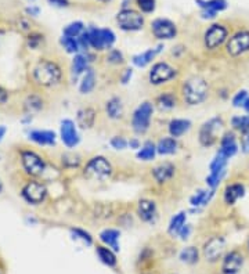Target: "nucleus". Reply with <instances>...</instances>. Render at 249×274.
<instances>
[{"instance_id": "1", "label": "nucleus", "mask_w": 249, "mask_h": 274, "mask_svg": "<svg viewBox=\"0 0 249 274\" xmlns=\"http://www.w3.org/2000/svg\"><path fill=\"white\" fill-rule=\"evenodd\" d=\"M62 79V71L57 62L50 60H40L32 68V80L40 87L57 86Z\"/></svg>"}, {"instance_id": "12", "label": "nucleus", "mask_w": 249, "mask_h": 274, "mask_svg": "<svg viewBox=\"0 0 249 274\" xmlns=\"http://www.w3.org/2000/svg\"><path fill=\"white\" fill-rule=\"evenodd\" d=\"M226 50L232 57H238L241 54L249 52V31H240L230 38Z\"/></svg>"}, {"instance_id": "59", "label": "nucleus", "mask_w": 249, "mask_h": 274, "mask_svg": "<svg viewBox=\"0 0 249 274\" xmlns=\"http://www.w3.org/2000/svg\"><path fill=\"white\" fill-rule=\"evenodd\" d=\"M0 274H3V270H1V267H0Z\"/></svg>"}, {"instance_id": "14", "label": "nucleus", "mask_w": 249, "mask_h": 274, "mask_svg": "<svg viewBox=\"0 0 249 274\" xmlns=\"http://www.w3.org/2000/svg\"><path fill=\"white\" fill-rule=\"evenodd\" d=\"M61 141L64 143V146H67L68 148H74L79 144V135H77V126L75 122L71 119H64L61 122Z\"/></svg>"}, {"instance_id": "13", "label": "nucleus", "mask_w": 249, "mask_h": 274, "mask_svg": "<svg viewBox=\"0 0 249 274\" xmlns=\"http://www.w3.org/2000/svg\"><path fill=\"white\" fill-rule=\"evenodd\" d=\"M151 31H153V35L156 39H163V40L173 39L177 34L176 25L173 24L171 20H166V18H156V20H154L153 24H151Z\"/></svg>"}, {"instance_id": "39", "label": "nucleus", "mask_w": 249, "mask_h": 274, "mask_svg": "<svg viewBox=\"0 0 249 274\" xmlns=\"http://www.w3.org/2000/svg\"><path fill=\"white\" fill-rule=\"evenodd\" d=\"M43 103H42V98L39 96H29L25 101V110L28 112H38L42 110Z\"/></svg>"}, {"instance_id": "28", "label": "nucleus", "mask_w": 249, "mask_h": 274, "mask_svg": "<svg viewBox=\"0 0 249 274\" xmlns=\"http://www.w3.org/2000/svg\"><path fill=\"white\" fill-rule=\"evenodd\" d=\"M161 49H162V46H158L156 49H150V50L141 53V54L134 56L132 61H133V64H134L136 67H138V68H144L148 64L153 62V60L156 57V54L161 52Z\"/></svg>"}, {"instance_id": "17", "label": "nucleus", "mask_w": 249, "mask_h": 274, "mask_svg": "<svg viewBox=\"0 0 249 274\" xmlns=\"http://www.w3.org/2000/svg\"><path fill=\"white\" fill-rule=\"evenodd\" d=\"M138 217L146 223H151L156 217V204L153 199H140L137 204Z\"/></svg>"}, {"instance_id": "5", "label": "nucleus", "mask_w": 249, "mask_h": 274, "mask_svg": "<svg viewBox=\"0 0 249 274\" xmlns=\"http://www.w3.org/2000/svg\"><path fill=\"white\" fill-rule=\"evenodd\" d=\"M21 163H22V168H24L26 175L34 176V177L40 176L46 169V163H44L43 158L39 154H36L35 151H31V150H25V151L21 153Z\"/></svg>"}, {"instance_id": "40", "label": "nucleus", "mask_w": 249, "mask_h": 274, "mask_svg": "<svg viewBox=\"0 0 249 274\" xmlns=\"http://www.w3.org/2000/svg\"><path fill=\"white\" fill-rule=\"evenodd\" d=\"M83 32H85V31H83V24H82L80 21H77V22H72V24L65 26V29H64V36L79 38Z\"/></svg>"}, {"instance_id": "25", "label": "nucleus", "mask_w": 249, "mask_h": 274, "mask_svg": "<svg viewBox=\"0 0 249 274\" xmlns=\"http://www.w3.org/2000/svg\"><path fill=\"white\" fill-rule=\"evenodd\" d=\"M105 111H107V115L111 119H120V118H123L125 108H123V104L120 101V98H118V97L110 98L107 101V104H105Z\"/></svg>"}, {"instance_id": "27", "label": "nucleus", "mask_w": 249, "mask_h": 274, "mask_svg": "<svg viewBox=\"0 0 249 274\" xmlns=\"http://www.w3.org/2000/svg\"><path fill=\"white\" fill-rule=\"evenodd\" d=\"M155 104H156V107H158L159 111H169V110H172V108L176 107L177 97L172 92H165V93H161V95L156 97Z\"/></svg>"}, {"instance_id": "55", "label": "nucleus", "mask_w": 249, "mask_h": 274, "mask_svg": "<svg viewBox=\"0 0 249 274\" xmlns=\"http://www.w3.org/2000/svg\"><path fill=\"white\" fill-rule=\"evenodd\" d=\"M6 132H7V129L4 128L3 125H0V141H1V138L4 137V135H6Z\"/></svg>"}, {"instance_id": "38", "label": "nucleus", "mask_w": 249, "mask_h": 274, "mask_svg": "<svg viewBox=\"0 0 249 274\" xmlns=\"http://www.w3.org/2000/svg\"><path fill=\"white\" fill-rule=\"evenodd\" d=\"M61 44L64 46V49L68 53L75 54L80 50V46H79V40L77 38H69V36H62L61 38Z\"/></svg>"}, {"instance_id": "8", "label": "nucleus", "mask_w": 249, "mask_h": 274, "mask_svg": "<svg viewBox=\"0 0 249 274\" xmlns=\"http://www.w3.org/2000/svg\"><path fill=\"white\" fill-rule=\"evenodd\" d=\"M222 126H223V122L219 118H212V119L205 122L199 129V135H198V140H199L201 146H213L217 141V132L220 130Z\"/></svg>"}, {"instance_id": "32", "label": "nucleus", "mask_w": 249, "mask_h": 274, "mask_svg": "<svg viewBox=\"0 0 249 274\" xmlns=\"http://www.w3.org/2000/svg\"><path fill=\"white\" fill-rule=\"evenodd\" d=\"M215 194V190L212 191H206V190H199L197 191L192 197L190 198V204L192 206H204L209 204L211 198L213 197Z\"/></svg>"}, {"instance_id": "15", "label": "nucleus", "mask_w": 249, "mask_h": 274, "mask_svg": "<svg viewBox=\"0 0 249 274\" xmlns=\"http://www.w3.org/2000/svg\"><path fill=\"white\" fill-rule=\"evenodd\" d=\"M244 255L240 251H231L224 255L222 262V273L223 274H238L244 266Z\"/></svg>"}, {"instance_id": "42", "label": "nucleus", "mask_w": 249, "mask_h": 274, "mask_svg": "<svg viewBox=\"0 0 249 274\" xmlns=\"http://www.w3.org/2000/svg\"><path fill=\"white\" fill-rule=\"evenodd\" d=\"M71 233L75 235V238H79V240H82L86 245H93V237L89 234L87 232H85V230H82V229H77V227H75V229H71Z\"/></svg>"}, {"instance_id": "2", "label": "nucleus", "mask_w": 249, "mask_h": 274, "mask_svg": "<svg viewBox=\"0 0 249 274\" xmlns=\"http://www.w3.org/2000/svg\"><path fill=\"white\" fill-rule=\"evenodd\" d=\"M208 92H209V86L204 78H190L187 80H184V83L181 86L183 101L189 105H198V104L204 103L208 97Z\"/></svg>"}, {"instance_id": "58", "label": "nucleus", "mask_w": 249, "mask_h": 274, "mask_svg": "<svg viewBox=\"0 0 249 274\" xmlns=\"http://www.w3.org/2000/svg\"><path fill=\"white\" fill-rule=\"evenodd\" d=\"M98 1H103V3H107V1H110V0H98Z\"/></svg>"}, {"instance_id": "53", "label": "nucleus", "mask_w": 249, "mask_h": 274, "mask_svg": "<svg viewBox=\"0 0 249 274\" xmlns=\"http://www.w3.org/2000/svg\"><path fill=\"white\" fill-rule=\"evenodd\" d=\"M242 147H244V151L245 153H249V133L245 135L244 137V143H242Z\"/></svg>"}, {"instance_id": "21", "label": "nucleus", "mask_w": 249, "mask_h": 274, "mask_svg": "<svg viewBox=\"0 0 249 274\" xmlns=\"http://www.w3.org/2000/svg\"><path fill=\"white\" fill-rule=\"evenodd\" d=\"M29 138L39 146H54L56 144V133L52 130H32Z\"/></svg>"}, {"instance_id": "30", "label": "nucleus", "mask_w": 249, "mask_h": 274, "mask_svg": "<svg viewBox=\"0 0 249 274\" xmlns=\"http://www.w3.org/2000/svg\"><path fill=\"white\" fill-rule=\"evenodd\" d=\"M95 86H96V74L93 69L89 68L86 71V74H85L83 79H82V82H80L79 92H80L82 95H89V93L93 92Z\"/></svg>"}, {"instance_id": "49", "label": "nucleus", "mask_w": 249, "mask_h": 274, "mask_svg": "<svg viewBox=\"0 0 249 274\" xmlns=\"http://www.w3.org/2000/svg\"><path fill=\"white\" fill-rule=\"evenodd\" d=\"M191 230H192V229H191V226H190V224H184V226H183V229L180 230V233H179V235L181 237V240H187V238L190 237V234H191Z\"/></svg>"}, {"instance_id": "33", "label": "nucleus", "mask_w": 249, "mask_h": 274, "mask_svg": "<svg viewBox=\"0 0 249 274\" xmlns=\"http://www.w3.org/2000/svg\"><path fill=\"white\" fill-rule=\"evenodd\" d=\"M87 35H89V40H90V47H93L96 50H104L105 49L101 29H98V28H90L87 31Z\"/></svg>"}, {"instance_id": "18", "label": "nucleus", "mask_w": 249, "mask_h": 274, "mask_svg": "<svg viewBox=\"0 0 249 274\" xmlns=\"http://www.w3.org/2000/svg\"><path fill=\"white\" fill-rule=\"evenodd\" d=\"M174 171H176V168H174L173 163L163 162L159 163L158 166H155L154 171H153V176H154L156 183L163 184V183L169 181L174 176Z\"/></svg>"}, {"instance_id": "37", "label": "nucleus", "mask_w": 249, "mask_h": 274, "mask_svg": "<svg viewBox=\"0 0 249 274\" xmlns=\"http://www.w3.org/2000/svg\"><path fill=\"white\" fill-rule=\"evenodd\" d=\"M232 128L241 132L242 135L249 133V117H234L231 119Z\"/></svg>"}, {"instance_id": "22", "label": "nucleus", "mask_w": 249, "mask_h": 274, "mask_svg": "<svg viewBox=\"0 0 249 274\" xmlns=\"http://www.w3.org/2000/svg\"><path fill=\"white\" fill-rule=\"evenodd\" d=\"M114 252H115V251H112V249L110 248V247H107V245H97V247H96V255L98 256L101 263L108 266V267H115V266L118 265V259H116Z\"/></svg>"}, {"instance_id": "29", "label": "nucleus", "mask_w": 249, "mask_h": 274, "mask_svg": "<svg viewBox=\"0 0 249 274\" xmlns=\"http://www.w3.org/2000/svg\"><path fill=\"white\" fill-rule=\"evenodd\" d=\"M177 147L174 137H163L156 144V153L159 155H172L177 151Z\"/></svg>"}, {"instance_id": "16", "label": "nucleus", "mask_w": 249, "mask_h": 274, "mask_svg": "<svg viewBox=\"0 0 249 274\" xmlns=\"http://www.w3.org/2000/svg\"><path fill=\"white\" fill-rule=\"evenodd\" d=\"M199 7H202V17L213 18L217 11H222L227 7L226 0H195Z\"/></svg>"}, {"instance_id": "54", "label": "nucleus", "mask_w": 249, "mask_h": 274, "mask_svg": "<svg viewBox=\"0 0 249 274\" xmlns=\"http://www.w3.org/2000/svg\"><path fill=\"white\" fill-rule=\"evenodd\" d=\"M129 146L130 148H141V144H140L137 138H132L129 141Z\"/></svg>"}, {"instance_id": "24", "label": "nucleus", "mask_w": 249, "mask_h": 274, "mask_svg": "<svg viewBox=\"0 0 249 274\" xmlns=\"http://www.w3.org/2000/svg\"><path fill=\"white\" fill-rule=\"evenodd\" d=\"M119 237L120 233L116 229H105V230L100 233V240L103 241L107 247H110L112 251H115V252L119 251V244H118Z\"/></svg>"}, {"instance_id": "9", "label": "nucleus", "mask_w": 249, "mask_h": 274, "mask_svg": "<svg viewBox=\"0 0 249 274\" xmlns=\"http://www.w3.org/2000/svg\"><path fill=\"white\" fill-rule=\"evenodd\" d=\"M176 77V69L173 68L168 62H156L153 65V68L148 74V79L151 85H162L169 80H172Z\"/></svg>"}, {"instance_id": "52", "label": "nucleus", "mask_w": 249, "mask_h": 274, "mask_svg": "<svg viewBox=\"0 0 249 274\" xmlns=\"http://www.w3.org/2000/svg\"><path fill=\"white\" fill-rule=\"evenodd\" d=\"M49 3L57 6V7H65V6H68V0H49Z\"/></svg>"}, {"instance_id": "41", "label": "nucleus", "mask_w": 249, "mask_h": 274, "mask_svg": "<svg viewBox=\"0 0 249 274\" xmlns=\"http://www.w3.org/2000/svg\"><path fill=\"white\" fill-rule=\"evenodd\" d=\"M224 175H226V171L217 172V173H209V176L206 177V184L212 190H215L219 186L220 180L224 177Z\"/></svg>"}, {"instance_id": "36", "label": "nucleus", "mask_w": 249, "mask_h": 274, "mask_svg": "<svg viewBox=\"0 0 249 274\" xmlns=\"http://www.w3.org/2000/svg\"><path fill=\"white\" fill-rule=\"evenodd\" d=\"M180 260L183 263H187V265H195L199 260V252L195 247H187L180 252Z\"/></svg>"}, {"instance_id": "51", "label": "nucleus", "mask_w": 249, "mask_h": 274, "mask_svg": "<svg viewBox=\"0 0 249 274\" xmlns=\"http://www.w3.org/2000/svg\"><path fill=\"white\" fill-rule=\"evenodd\" d=\"M132 69H125V72L122 74V77H120V80H122V83L123 85H126L128 82L130 80V78H132Z\"/></svg>"}, {"instance_id": "45", "label": "nucleus", "mask_w": 249, "mask_h": 274, "mask_svg": "<svg viewBox=\"0 0 249 274\" xmlns=\"http://www.w3.org/2000/svg\"><path fill=\"white\" fill-rule=\"evenodd\" d=\"M101 35H103L104 44H105V49H110L112 47V44L115 43V34L112 32L111 29H101Z\"/></svg>"}, {"instance_id": "26", "label": "nucleus", "mask_w": 249, "mask_h": 274, "mask_svg": "<svg viewBox=\"0 0 249 274\" xmlns=\"http://www.w3.org/2000/svg\"><path fill=\"white\" fill-rule=\"evenodd\" d=\"M191 129V122L189 119H172L169 126H168V130H169V135L171 137H181L183 135H186Z\"/></svg>"}, {"instance_id": "44", "label": "nucleus", "mask_w": 249, "mask_h": 274, "mask_svg": "<svg viewBox=\"0 0 249 274\" xmlns=\"http://www.w3.org/2000/svg\"><path fill=\"white\" fill-rule=\"evenodd\" d=\"M136 3L143 13H153L155 10V0H136Z\"/></svg>"}, {"instance_id": "34", "label": "nucleus", "mask_w": 249, "mask_h": 274, "mask_svg": "<svg viewBox=\"0 0 249 274\" xmlns=\"http://www.w3.org/2000/svg\"><path fill=\"white\" fill-rule=\"evenodd\" d=\"M186 219H187V214L186 212H179L177 215H174L171 223H169V227H168L169 234H172V235L179 234L181 229H183V226L186 224Z\"/></svg>"}, {"instance_id": "50", "label": "nucleus", "mask_w": 249, "mask_h": 274, "mask_svg": "<svg viewBox=\"0 0 249 274\" xmlns=\"http://www.w3.org/2000/svg\"><path fill=\"white\" fill-rule=\"evenodd\" d=\"M7 100H9V93H7V90L0 86V105L7 103Z\"/></svg>"}, {"instance_id": "6", "label": "nucleus", "mask_w": 249, "mask_h": 274, "mask_svg": "<svg viewBox=\"0 0 249 274\" xmlns=\"http://www.w3.org/2000/svg\"><path fill=\"white\" fill-rule=\"evenodd\" d=\"M116 22H118L120 29L134 32V31H140L144 26V18L140 13L134 11V10L125 9L122 10L120 13H118Z\"/></svg>"}, {"instance_id": "11", "label": "nucleus", "mask_w": 249, "mask_h": 274, "mask_svg": "<svg viewBox=\"0 0 249 274\" xmlns=\"http://www.w3.org/2000/svg\"><path fill=\"white\" fill-rule=\"evenodd\" d=\"M227 35H229V31L226 26L220 25V24H213L206 31L205 36H204L206 49L215 50L219 46H222L224 40L227 39Z\"/></svg>"}, {"instance_id": "7", "label": "nucleus", "mask_w": 249, "mask_h": 274, "mask_svg": "<svg viewBox=\"0 0 249 274\" xmlns=\"http://www.w3.org/2000/svg\"><path fill=\"white\" fill-rule=\"evenodd\" d=\"M21 194H22V197L26 202H29L32 205H39L46 199L47 189H46L43 183H40L38 180H29L22 187Z\"/></svg>"}, {"instance_id": "61", "label": "nucleus", "mask_w": 249, "mask_h": 274, "mask_svg": "<svg viewBox=\"0 0 249 274\" xmlns=\"http://www.w3.org/2000/svg\"><path fill=\"white\" fill-rule=\"evenodd\" d=\"M144 274H148V273H144Z\"/></svg>"}, {"instance_id": "4", "label": "nucleus", "mask_w": 249, "mask_h": 274, "mask_svg": "<svg viewBox=\"0 0 249 274\" xmlns=\"http://www.w3.org/2000/svg\"><path fill=\"white\" fill-rule=\"evenodd\" d=\"M153 114H154V105L150 101H144L134 110L132 115V128L137 135H144L150 129Z\"/></svg>"}, {"instance_id": "19", "label": "nucleus", "mask_w": 249, "mask_h": 274, "mask_svg": "<svg viewBox=\"0 0 249 274\" xmlns=\"http://www.w3.org/2000/svg\"><path fill=\"white\" fill-rule=\"evenodd\" d=\"M220 153H223L227 158H231L237 154L238 151V144H237V138L232 132L224 133L223 137L220 138Z\"/></svg>"}, {"instance_id": "60", "label": "nucleus", "mask_w": 249, "mask_h": 274, "mask_svg": "<svg viewBox=\"0 0 249 274\" xmlns=\"http://www.w3.org/2000/svg\"><path fill=\"white\" fill-rule=\"evenodd\" d=\"M248 251H249V241H248Z\"/></svg>"}, {"instance_id": "46", "label": "nucleus", "mask_w": 249, "mask_h": 274, "mask_svg": "<svg viewBox=\"0 0 249 274\" xmlns=\"http://www.w3.org/2000/svg\"><path fill=\"white\" fill-rule=\"evenodd\" d=\"M247 100H248V93L245 90H241L232 98V105L234 107H244L245 103H247Z\"/></svg>"}, {"instance_id": "3", "label": "nucleus", "mask_w": 249, "mask_h": 274, "mask_svg": "<svg viewBox=\"0 0 249 274\" xmlns=\"http://www.w3.org/2000/svg\"><path fill=\"white\" fill-rule=\"evenodd\" d=\"M83 173L87 179L97 180V181H104L107 180L112 173V166L111 163L108 162L107 158L104 157H93L90 158L85 165Z\"/></svg>"}, {"instance_id": "31", "label": "nucleus", "mask_w": 249, "mask_h": 274, "mask_svg": "<svg viewBox=\"0 0 249 274\" xmlns=\"http://www.w3.org/2000/svg\"><path fill=\"white\" fill-rule=\"evenodd\" d=\"M89 62L90 60H89L87 54H77L75 56V59L72 61V74L75 75V78L89 69Z\"/></svg>"}, {"instance_id": "20", "label": "nucleus", "mask_w": 249, "mask_h": 274, "mask_svg": "<svg viewBox=\"0 0 249 274\" xmlns=\"http://www.w3.org/2000/svg\"><path fill=\"white\" fill-rule=\"evenodd\" d=\"M96 110L93 107H83L77 111V122L82 129H90L95 126L96 123Z\"/></svg>"}, {"instance_id": "56", "label": "nucleus", "mask_w": 249, "mask_h": 274, "mask_svg": "<svg viewBox=\"0 0 249 274\" xmlns=\"http://www.w3.org/2000/svg\"><path fill=\"white\" fill-rule=\"evenodd\" d=\"M244 108H245V110H247V112L249 114V98L247 100V103H245V105H244Z\"/></svg>"}, {"instance_id": "35", "label": "nucleus", "mask_w": 249, "mask_h": 274, "mask_svg": "<svg viewBox=\"0 0 249 274\" xmlns=\"http://www.w3.org/2000/svg\"><path fill=\"white\" fill-rule=\"evenodd\" d=\"M155 155H156V144H154L153 141H146L144 146L137 153V158L140 161H153Z\"/></svg>"}, {"instance_id": "57", "label": "nucleus", "mask_w": 249, "mask_h": 274, "mask_svg": "<svg viewBox=\"0 0 249 274\" xmlns=\"http://www.w3.org/2000/svg\"><path fill=\"white\" fill-rule=\"evenodd\" d=\"M1 190H3V183H1V180H0V193H1Z\"/></svg>"}, {"instance_id": "10", "label": "nucleus", "mask_w": 249, "mask_h": 274, "mask_svg": "<svg viewBox=\"0 0 249 274\" xmlns=\"http://www.w3.org/2000/svg\"><path fill=\"white\" fill-rule=\"evenodd\" d=\"M224 249H226V241H224L223 237L215 235V237H211L204 244L202 254H204V257L206 259V262L215 263L219 259H222Z\"/></svg>"}, {"instance_id": "47", "label": "nucleus", "mask_w": 249, "mask_h": 274, "mask_svg": "<svg viewBox=\"0 0 249 274\" xmlns=\"http://www.w3.org/2000/svg\"><path fill=\"white\" fill-rule=\"evenodd\" d=\"M128 141L123 138L122 136H115L111 138V146L115 148V150H125L128 147Z\"/></svg>"}, {"instance_id": "43", "label": "nucleus", "mask_w": 249, "mask_h": 274, "mask_svg": "<svg viewBox=\"0 0 249 274\" xmlns=\"http://www.w3.org/2000/svg\"><path fill=\"white\" fill-rule=\"evenodd\" d=\"M107 61L110 64H114V65H120V64L125 62V59H123V54L119 50H111L107 54Z\"/></svg>"}, {"instance_id": "48", "label": "nucleus", "mask_w": 249, "mask_h": 274, "mask_svg": "<svg viewBox=\"0 0 249 274\" xmlns=\"http://www.w3.org/2000/svg\"><path fill=\"white\" fill-rule=\"evenodd\" d=\"M42 42H43V36H40V35H29V38H28V46L31 49H38L42 44Z\"/></svg>"}, {"instance_id": "23", "label": "nucleus", "mask_w": 249, "mask_h": 274, "mask_svg": "<svg viewBox=\"0 0 249 274\" xmlns=\"http://www.w3.org/2000/svg\"><path fill=\"white\" fill-rule=\"evenodd\" d=\"M244 194H245V189H244L242 184H240V183L230 184V186H227L226 190H224V202L229 204V205H232L240 198L244 197Z\"/></svg>"}]
</instances>
